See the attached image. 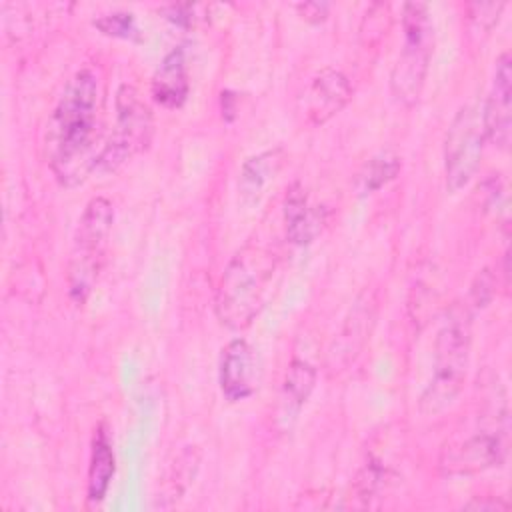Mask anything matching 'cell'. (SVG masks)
Returning a JSON list of instances; mask_svg holds the SVG:
<instances>
[{"mask_svg":"<svg viewBox=\"0 0 512 512\" xmlns=\"http://www.w3.org/2000/svg\"><path fill=\"white\" fill-rule=\"evenodd\" d=\"M472 348V314L468 306H454L434 340L432 376L420 396L424 416H438L454 404L464 388Z\"/></svg>","mask_w":512,"mask_h":512,"instance_id":"3","label":"cell"},{"mask_svg":"<svg viewBox=\"0 0 512 512\" xmlns=\"http://www.w3.org/2000/svg\"><path fill=\"white\" fill-rule=\"evenodd\" d=\"M404 42L390 72V90L404 106H414L426 84L432 52L434 22L424 2H406L402 8Z\"/></svg>","mask_w":512,"mask_h":512,"instance_id":"4","label":"cell"},{"mask_svg":"<svg viewBox=\"0 0 512 512\" xmlns=\"http://www.w3.org/2000/svg\"><path fill=\"white\" fill-rule=\"evenodd\" d=\"M114 470H116V462H114V450H112L110 438L102 428H98L92 440V454H90V466H88V500L100 502L106 496Z\"/></svg>","mask_w":512,"mask_h":512,"instance_id":"17","label":"cell"},{"mask_svg":"<svg viewBox=\"0 0 512 512\" xmlns=\"http://www.w3.org/2000/svg\"><path fill=\"white\" fill-rule=\"evenodd\" d=\"M296 10H298V14H300L306 22L316 24V22H322V20L326 18V14H328V4H324V2H304V4H298Z\"/></svg>","mask_w":512,"mask_h":512,"instance_id":"22","label":"cell"},{"mask_svg":"<svg viewBox=\"0 0 512 512\" xmlns=\"http://www.w3.org/2000/svg\"><path fill=\"white\" fill-rule=\"evenodd\" d=\"M482 128L486 140L506 150L512 134V58L510 52H502L496 60L492 86L482 110Z\"/></svg>","mask_w":512,"mask_h":512,"instance_id":"9","label":"cell"},{"mask_svg":"<svg viewBox=\"0 0 512 512\" xmlns=\"http://www.w3.org/2000/svg\"><path fill=\"white\" fill-rule=\"evenodd\" d=\"M482 116L474 104H464L454 114L444 138V178L450 194L460 192L476 176L484 150Z\"/></svg>","mask_w":512,"mask_h":512,"instance_id":"7","label":"cell"},{"mask_svg":"<svg viewBox=\"0 0 512 512\" xmlns=\"http://www.w3.org/2000/svg\"><path fill=\"white\" fill-rule=\"evenodd\" d=\"M504 2H476L468 10V20L472 22L474 30L490 32L494 24L500 18V12L504 10Z\"/></svg>","mask_w":512,"mask_h":512,"instance_id":"20","label":"cell"},{"mask_svg":"<svg viewBox=\"0 0 512 512\" xmlns=\"http://www.w3.org/2000/svg\"><path fill=\"white\" fill-rule=\"evenodd\" d=\"M98 80L92 70H78L64 86L50 112L44 146L54 178L74 188L96 170Z\"/></svg>","mask_w":512,"mask_h":512,"instance_id":"1","label":"cell"},{"mask_svg":"<svg viewBox=\"0 0 512 512\" xmlns=\"http://www.w3.org/2000/svg\"><path fill=\"white\" fill-rule=\"evenodd\" d=\"M506 434L508 424L476 430L458 446L448 448L440 466L448 474H474L500 466L506 458Z\"/></svg>","mask_w":512,"mask_h":512,"instance_id":"8","label":"cell"},{"mask_svg":"<svg viewBox=\"0 0 512 512\" xmlns=\"http://www.w3.org/2000/svg\"><path fill=\"white\" fill-rule=\"evenodd\" d=\"M94 26L104 34L118 36V38H132V34L136 32L134 16L130 12H114V14L100 16L94 20Z\"/></svg>","mask_w":512,"mask_h":512,"instance_id":"19","label":"cell"},{"mask_svg":"<svg viewBox=\"0 0 512 512\" xmlns=\"http://www.w3.org/2000/svg\"><path fill=\"white\" fill-rule=\"evenodd\" d=\"M352 98L350 80L336 68L320 70L300 96V114L310 126H320L338 114Z\"/></svg>","mask_w":512,"mask_h":512,"instance_id":"10","label":"cell"},{"mask_svg":"<svg viewBox=\"0 0 512 512\" xmlns=\"http://www.w3.org/2000/svg\"><path fill=\"white\" fill-rule=\"evenodd\" d=\"M276 270V254L262 244H246L238 250L216 290V316L230 330H244L252 324L264 304L270 280Z\"/></svg>","mask_w":512,"mask_h":512,"instance_id":"2","label":"cell"},{"mask_svg":"<svg viewBox=\"0 0 512 512\" xmlns=\"http://www.w3.org/2000/svg\"><path fill=\"white\" fill-rule=\"evenodd\" d=\"M400 170H402V158L394 150L386 148L376 152L364 162L362 170L358 172L356 184L360 194H372L380 190L382 186L392 182Z\"/></svg>","mask_w":512,"mask_h":512,"instance_id":"18","label":"cell"},{"mask_svg":"<svg viewBox=\"0 0 512 512\" xmlns=\"http://www.w3.org/2000/svg\"><path fill=\"white\" fill-rule=\"evenodd\" d=\"M374 308L376 304L368 296V292L358 298V302L350 310V316L346 318V324L340 336L334 342V348L330 350V356L334 358V366L336 362L342 366L350 364V360H354L356 354L362 350L366 338H370L368 334L374 324Z\"/></svg>","mask_w":512,"mask_h":512,"instance_id":"15","label":"cell"},{"mask_svg":"<svg viewBox=\"0 0 512 512\" xmlns=\"http://www.w3.org/2000/svg\"><path fill=\"white\" fill-rule=\"evenodd\" d=\"M464 508H472V510H506L508 508V504H502V502H480V500H472V502H468Z\"/></svg>","mask_w":512,"mask_h":512,"instance_id":"23","label":"cell"},{"mask_svg":"<svg viewBox=\"0 0 512 512\" xmlns=\"http://www.w3.org/2000/svg\"><path fill=\"white\" fill-rule=\"evenodd\" d=\"M314 384L316 368L304 360H292L286 370L276 408V422L282 426V430H290L294 426L302 406L308 402L314 390Z\"/></svg>","mask_w":512,"mask_h":512,"instance_id":"12","label":"cell"},{"mask_svg":"<svg viewBox=\"0 0 512 512\" xmlns=\"http://www.w3.org/2000/svg\"><path fill=\"white\" fill-rule=\"evenodd\" d=\"M188 68L182 46L172 48L152 78V96L164 108H180L188 98Z\"/></svg>","mask_w":512,"mask_h":512,"instance_id":"13","label":"cell"},{"mask_svg":"<svg viewBox=\"0 0 512 512\" xmlns=\"http://www.w3.org/2000/svg\"><path fill=\"white\" fill-rule=\"evenodd\" d=\"M284 160H286V154L282 148L264 150V152L244 160V164L240 168V176H238V192L246 204L258 202L264 188L282 170Z\"/></svg>","mask_w":512,"mask_h":512,"instance_id":"16","label":"cell"},{"mask_svg":"<svg viewBox=\"0 0 512 512\" xmlns=\"http://www.w3.org/2000/svg\"><path fill=\"white\" fill-rule=\"evenodd\" d=\"M284 222L286 238L292 244L304 246L320 234L324 224V210L318 206H310L302 186L292 184L284 198Z\"/></svg>","mask_w":512,"mask_h":512,"instance_id":"14","label":"cell"},{"mask_svg":"<svg viewBox=\"0 0 512 512\" xmlns=\"http://www.w3.org/2000/svg\"><path fill=\"white\" fill-rule=\"evenodd\" d=\"M492 288H494V278H492L490 270H482V272L476 276V280H474V284H472V290H470L472 304H474L476 308H484V306L490 302V298H492V292H494Z\"/></svg>","mask_w":512,"mask_h":512,"instance_id":"21","label":"cell"},{"mask_svg":"<svg viewBox=\"0 0 512 512\" xmlns=\"http://www.w3.org/2000/svg\"><path fill=\"white\" fill-rule=\"evenodd\" d=\"M218 384L228 402H240L252 396L256 388V356L244 338L230 340L222 350Z\"/></svg>","mask_w":512,"mask_h":512,"instance_id":"11","label":"cell"},{"mask_svg":"<svg viewBox=\"0 0 512 512\" xmlns=\"http://www.w3.org/2000/svg\"><path fill=\"white\" fill-rule=\"evenodd\" d=\"M152 126V112L138 90L130 84H122L116 92V124L98 152L94 172H116L134 154L142 152L150 144Z\"/></svg>","mask_w":512,"mask_h":512,"instance_id":"6","label":"cell"},{"mask_svg":"<svg viewBox=\"0 0 512 512\" xmlns=\"http://www.w3.org/2000/svg\"><path fill=\"white\" fill-rule=\"evenodd\" d=\"M112 224L114 208L110 200L102 196L92 198L78 220L66 270L68 294L76 304L86 302L98 280Z\"/></svg>","mask_w":512,"mask_h":512,"instance_id":"5","label":"cell"}]
</instances>
